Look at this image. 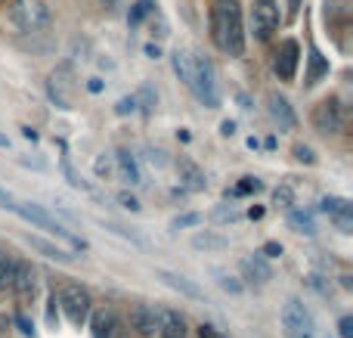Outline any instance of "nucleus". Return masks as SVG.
Returning <instances> with one entry per match:
<instances>
[{
  "instance_id": "f257e3e1",
  "label": "nucleus",
  "mask_w": 353,
  "mask_h": 338,
  "mask_svg": "<svg viewBox=\"0 0 353 338\" xmlns=\"http://www.w3.org/2000/svg\"><path fill=\"white\" fill-rule=\"evenodd\" d=\"M211 41L223 56L245 53V25L236 0H214L211 6Z\"/></svg>"
},
{
  "instance_id": "f03ea898",
  "label": "nucleus",
  "mask_w": 353,
  "mask_h": 338,
  "mask_svg": "<svg viewBox=\"0 0 353 338\" xmlns=\"http://www.w3.org/2000/svg\"><path fill=\"white\" fill-rule=\"evenodd\" d=\"M189 90L208 109H217L220 106V84H217V68L208 56L195 53L192 56V81H189Z\"/></svg>"
},
{
  "instance_id": "7ed1b4c3",
  "label": "nucleus",
  "mask_w": 353,
  "mask_h": 338,
  "mask_svg": "<svg viewBox=\"0 0 353 338\" xmlns=\"http://www.w3.org/2000/svg\"><path fill=\"white\" fill-rule=\"evenodd\" d=\"M10 28L16 34H37L50 28V10L43 0H19L10 6Z\"/></svg>"
},
{
  "instance_id": "20e7f679",
  "label": "nucleus",
  "mask_w": 353,
  "mask_h": 338,
  "mask_svg": "<svg viewBox=\"0 0 353 338\" xmlns=\"http://www.w3.org/2000/svg\"><path fill=\"white\" fill-rule=\"evenodd\" d=\"M12 215H19V217H25V221H28V223H34V227L47 230L50 236H56V239H62L68 248H81V252H84V248H87V242H84V239H78V236H74V233H68V230L62 227V223L56 221V217H50L47 211L41 208V205H31V202H16V205H12Z\"/></svg>"
},
{
  "instance_id": "39448f33",
  "label": "nucleus",
  "mask_w": 353,
  "mask_h": 338,
  "mask_svg": "<svg viewBox=\"0 0 353 338\" xmlns=\"http://www.w3.org/2000/svg\"><path fill=\"white\" fill-rule=\"evenodd\" d=\"M62 308V314H65V320L72 323V326H84L87 317H90V292L84 289V286L78 283H65L59 289V301H56Z\"/></svg>"
},
{
  "instance_id": "423d86ee",
  "label": "nucleus",
  "mask_w": 353,
  "mask_h": 338,
  "mask_svg": "<svg viewBox=\"0 0 353 338\" xmlns=\"http://www.w3.org/2000/svg\"><path fill=\"white\" fill-rule=\"evenodd\" d=\"M282 329H285V338H316L313 314L298 298H288L285 308H282Z\"/></svg>"
},
{
  "instance_id": "0eeeda50",
  "label": "nucleus",
  "mask_w": 353,
  "mask_h": 338,
  "mask_svg": "<svg viewBox=\"0 0 353 338\" xmlns=\"http://www.w3.org/2000/svg\"><path fill=\"white\" fill-rule=\"evenodd\" d=\"M282 12L276 0H251V34L257 41H270L273 31L279 28Z\"/></svg>"
},
{
  "instance_id": "6e6552de",
  "label": "nucleus",
  "mask_w": 353,
  "mask_h": 338,
  "mask_svg": "<svg viewBox=\"0 0 353 338\" xmlns=\"http://www.w3.org/2000/svg\"><path fill=\"white\" fill-rule=\"evenodd\" d=\"M313 128H316L319 134H341V128H344V109H341V103H338L335 97L323 99V103L313 109Z\"/></svg>"
},
{
  "instance_id": "1a4fd4ad",
  "label": "nucleus",
  "mask_w": 353,
  "mask_h": 338,
  "mask_svg": "<svg viewBox=\"0 0 353 338\" xmlns=\"http://www.w3.org/2000/svg\"><path fill=\"white\" fill-rule=\"evenodd\" d=\"M319 211H323V215H329L332 223H335L341 233H350V230H353V205L347 202V199L323 196V199H319Z\"/></svg>"
},
{
  "instance_id": "9d476101",
  "label": "nucleus",
  "mask_w": 353,
  "mask_h": 338,
  "mask_svg": "<svg viewBox=\"0 0 353 338\" xmlns=\"http://www.w3.org/2000/svg\"><path fill=\"white\" fill-rule=\"evenodd\" d=\"M130 329L140 338H155L159 335V308H152V304H134L130 308Z\"/></svg>"
},
{
  "instance_id": "9b49d317",
  "label": "nucleus",
  "mask_w": 353,
  "mask_h": 338,
  "mask_svg": "<svg viewBox=\"0 0 353 338\" xmlns=\"http://www.w3.org/2000/svg\"><path fill=\"white\" fill-rule=\"evenodd\" d=\"M298 56H301L298 41L288 37V41L279 43V50H276V62H273L279 81H294V72H298Z\"/></svg>"
},
{
  "instance_id": "f8f14e48",
  "label": "nucleus",
  "mask_w": 353,
  "mask_h": 338,
  "mask_svg": "<svg viewBox=\"0 0 353 338\" xmlns=\"http://www.w3.org/2000/svg\"><path fill=\"white\" fill-rule=\"evenodd\" d=\"M12 292H16L19 298H31L37 289V273L34 267L28 264V261H12Z\"/></svg>"
},
{
  "instance_id": "ddd939ff",
  "label": "nucleus",
  "mask_w": 353,
  "mask_h": 338,
  "mask_svg": "<svg viewBox=\"0 0 353 338\" xmlns=\"http://www.w3.org/2000/svg\"><path fill=\"white\" fill-rule=\"evenodd\" d=\"M267 112H270V118H273L276 124H279V130H292L294 124V112H292V106H288V99L282 97V93H270L267 97Z\"/></svg>"
},
{
  "instance_id": "4468645a",
  "label": "nucleus",
  "mask_w": 353,
  "mask_h": 338,
  "mask_svg": "<svg viewBox=\"0 0 353 338\" xmlns=\"http://www.w3.org/2000/svg\"><path fill=\"white\" fill-rule=\"evenodd\" d=\"M186 317L180 314V310H159V335L161 338H186Z\"/></svg>"
},
{
  "instance_id": "2eb2a0df",
  "label": "nucleus",
  "mask_w": 353,
  "mask_h": 338,
  "mask_svg": "<svg viewBox=\"0 0 353 338\" xmlns=\"http://www.w3.org/2000/svg\"><path fill=\"white\" fill-rule=\"evenodd\" d=\"M176 171H180V186L186 192H201L205 190V174H201V168L195 165V161H189V159H180L176 161Z\"/></svg>"
},
{
  "instance_id": "dca6fc26",
  "label": "nucleus",
  "mask_w": 353,
  "mask_h": 338,
  "mask_svg": "<svg viewBox=\"0 0 353 338\" xmlns=\"http://www.w3.org/2000/svg\"><path fill=\"white\" fill-rule=\"evenodd\" d=\"M112 159H115V171H118V177H121L124 183L137 186V183L143 180V177H140V165H137V159L128 152V149H118Z\"/></svg>"
},
{
  "instance_id": "f3484780",
  "label": "nucleus",
  "mask_w": 353,
  "mask_h": 338,
  "mask_svg": "<svg viewBox=\"0 0 353 338\" xmlns=\"http://www.w3.org/2000/svg\"><path fill=\"white\" fill-rule=\"evenodd\" d=\"M242 277L248 279V283H267V279H273V270H270L267 258H261V255H254V258H242Z\"/></svg>"
},
{
  "instance_id": "a211bd4d",
  "label": "nucleus",
  "mask_w": 353,
  "mask_h": 338,
  "mask_svg": "<svg viewBox=\"0 0 353 338\" xmlns=\"http://www.w3.org/2000/svg\"><path fill=\"white\" fill-rule=\"evenodd\" d=\"M90 329H93V338H115L118 335V320L112 310H97L90 320Z\"/></svg>"
},
{
  "instance_id": "6ab92c4d",
  "label": "nucleus",
  "mask_w": 353,
  "mask_h": 338,
  "mask_svg": "<svg viewBox=\"0 0 353 338\" xmlns=\"http://www.w3.org/2000/svg\"><path fill=\"white\" fill-rule=\"evenodd\" d=\"M68 68H59V72L50 78V97L59 109H72V99H68Z\"/></svg>"
},
{
  "instance_id": "aec40b11",
  "label": "nucleus",
  "mask_w": 353,
  "mask_h": 338,
  "mask_svg": "<svg viewBox=\"0 0 353 338\" xmlns=\"http://www.w3.org/2000/svg\"><path fill=\"white\" fill-rule=\"evenodd\" d=\"M307 59H310V68H307V81H304V84L313 87V84H319V81L329 74V59H325L316 47H310V56H307Z\"/></svg>"
},
{
  "instance_id": "412c9836",
  "label": "nucleus",
  "mask_w": 353,
  "mask_h": 338,
  "mask_svg": "<svg viewBox=\"0 0 353 338\" xmlns=\"http://www.w3.org/2000/svg\"><path fill=\"white\" fill-rule=\"evenodd\" d=\"M159 277L165 279V283L171 286V289L183 292V295H186V298H195V301H201V298H205V292H201V289H199V286H195V283H189L186 277H176V273H168V270H161Z\"/></svg>"
},
{
  "instance_id": "4be33fe9",
  "label": "nucleus",
  "mask_w": 353,
  "mask_h": 338,
  "mask_svg": "<svg viewBox=\"0 0 353 338\" xmlns=\"http://www.w3.org/2000/svg\"><path fill=\"white\" fill-rule=\"evenodd\" d=\"M273 205L282 211H294V183L292 180H282L273 190Z\"/></svg>"
},
{
  "instance_id": "5701e85b",
  "label": "nucleus",
  "mask_w": 353,
  "mask_h": 338,
  "mask_svg": "<svg viewBox=\"0 0 353 338\" xmlns=\"http://www.w3.org/2000/svg\"><path fill=\"white\" fill-rule=\"evenodd\" d=\"M288 223H292L294 233H304V236H313V233H316L313 215H307V211H288Z\"/></svg>"
},
{
  "instance_id": "b1692460",
  "label": "nucleus",
  "mask_w": 353,
  "mask_h": 338,
  "mask_svg": "<svg viewBox=\"0 0 353 338\" xmlns=\"http://www.w3.org/2000/svg\"><path fill=\"white\" fill-rule=\"evenodd\" d=\"M192 246L205 248V252H220V248H226V239L214 233H199V236H192Z\"/></svg>"
},
{
  "instance_id": "393cba45",
  "label": "nucleus",
  "mask_w": 353,
  "mask_h": 338,
  "mask_svg": "<svg viewBox=\"0 0 353 338\" xmlns=\"http://www.w3.org/2000/svg\"><path fill=\"white\" fill-rule=\"evenodd\" d=\"M155 12V0H137L134 6H130V16H128V22L130 25H140L146 16H152Z\"/></svg>"
},
{
  "instance_id": "a878e982",
  "label": "nucleus",
  "mask_w": 353,
  "mask_h": 338,
  "mask_svg": "<svg viewBox=\"0 0 353 338\" xmlns=\"http://www.w3.org/2000/svg\"><path fill=\"white\" fill-rule=\"evenodd\" d=\"M28 242L37 248V252L47 255V258H56V261H72L74 258V255H68L65 248H56V246H50V242H43V239H31V236H28Z\"/></svg>"
},
{
  "instance_id": "bb28decb",
  "label": "nucleus",
  "mask_w": 353,
  "mask_h": 338,
  "mask_svg": "<svg viewBox=\"0 0 353 338\" xmlns=\"http://www.w3.org/2000/svg\"><path fill=\"white\" fill-rule=\"evenodd\" d=\"M93 171H97L99 180H112V177H115V159L103 152L97 161H93Z\"/></svg>"
},
{
  "instance_id": "cd10ccee",
  "label": "nucleus",
  "mask_w": 353,
  "mask_h": 338,
  "mask_svg": "<svg viewBox=\"0 0 353 338\" xmlns=\"http://www.w3.org/2000/svg\"><path fill=\"white\" fill-rule=\"evenodd\" d=\"M261 190H263V183L257 177H242V183L232 186V196H254Z\"/></svg>"
},
{
  "instance_id": "c85d7f7f",
  "label": "nucleus",
  "mask_w": 353,
  "mask_h": 338,
  "mask_svg": "<svg viewBox=\"0 0 353 338\" xmlns=\"http://www.w3.org/2000/svg\"><path fill=\"white\" fill-rule=\"evenodd\" d=\"M62 174H65V180L74 186V190H90V186L81 180V174L72 168V159H68V155H62Z\"/></svg>"
},
{
  "instance_id": "c756f323",
  "label": "nucleus",
  "mask_w": 353,
  "mask_h": 338,
  "mask_svg": "<svg viewBox=\"0 0 353 338\" xmlns=\"http://www.w3.org/2000/svg\"><path fill=\"white\" fill-rule=\"evenodd\" d=\"M12 286V261L0 255V292H6Z\"/></svg>"
},
{
  "instance_id": "7c9ffc66",
  "label": "nucleus",
  "mask_w": 353,
  "mask_h": 338,
  "mask_svg": "<svg viewBox=\"0 0 353 338\" xmlns=\"http://www.w3.org/2000/svg\"><path fill=\"white\" fill-rule=\"evenodd\" d=\"M214 277H217V283L223 286L226 292H232V295H239V292H242V283H239V279H232V277H226L223 270H214Z\"/></svg>"
},
{
  "instance_id": "2f4dec72",
  "label": "nucleus",
  "mask_w": 353,
  "mask_h": 338,
  "mask_svg": "<svg viewBox=\"0 0 353 338\" xmlns=\"http://www.w3.org/2000/svg\"><path fill=\"white\" fill-rule=\"evenodd\" d=\"M214 221H220V223H226V221H239V211L232 208V205H220V208H214Z\"/></svg>"
},
{
  "instance_id": "473e14b6",
  "label": "nucleus",
  "mask_w": 353,
  "mask_h": 338,
  "mask_svg": "<svg viewBox=\"0 0 353 338\" xmlns=\"http://www.w3.org/2000/svg\"><path fill=\"white\" fill-rule=\"evenodd\" d=\"M115 112H118V115H130V112H137V97H124V99H118Z\"/></svg>"
},
{
  "instance_id": "72a5a7b5",
  "label": "nucleus",
  "mask_w": 353,
  "mask_h": 338,
  "mask_svg": "<svg viewBox=\"0 0 353 338\" xmlns=\"http://www.w3.org/2000/svg\"><path fill=\"white\" fill-rule=\"evenodd\" d=\"M294 159L304 161V165H313V161H316V155H313L310 146H294Z\"/></svg>"
},
{
  "instance_id": "f704fd0d",
  "label": "nucleus",
  "mask_w": 353,
  "mask_h": 338,
  "mask_svg": "<svg viewBox=\"0 0 353 338\" xmlns=\"http://www.w3.org/2000/svg\"><path fill=\"white\" fill-rule=\"evenodd\" d=\"M257 255H261V258H279V255H282V246H279V242H267V246H263Z\"/></svg>"
},
{
  "instance_id": "c9c22d12",
  "label": "nucleus",
  "mask_w": 353,
  "mask_h": 338,
  "mask_svg": "<svg viewBox=\"0 0 353 338\" xmlns=\"http://www.w3.org/2000/svg\"><path fill=\"white\" fill-rule=\"evenodd\" d=\"M16 326L22 329V335H25V338H34V326H31V323L25 320V314H16Z\"/></svg>"
},
{
  "instance_id": "e433bc0d",
  "label": "nucleus",
  "mask_w": 353,
  "mask_h": 338,
  "mask_svg": "<svg viewBox=\"0 0 353 338\" xmlns=\"http://www.w3.org/2000/svg\"><path fill=\"white\" fill-rule=\"evenodd\" d=\"M118 202H121L128 211H140V202H137V196H130V192H121V196H118Z\"/></svg>"
},
{
  "instance_id": "4c0bfd02",
  "label": "nucleus",
  "mask_w": 353,
  "mask_h": 338,
  "mask_svg": "<svg viewBox=\"0 0 353 338\" xmlns=\"http://www.w3.org/2000/svg\"><path fill=\"white\" fill-rule=\"evenodd\" d=\"M338 335H341V338H353V320H350V317H341V323H338Z\"/></svg>"
},
{
  "instance_id": "58836bf2",
  "label": "nucleus",
  "mask_w": 353,
  "mask_h": 338,
  "mask_svg": "<svg viewBox=\"0 0 353 338\" xmlns=\"http://www.w3.org/2000/svg\"><path fill=\"white\" fill-rule=\"evenodd\" d=\"M140 99H143V103H146V106H143V109H152V106H155V93H152V87H149V84H143Z\"/></svg>"
},
{
  "instance_id": "ea45409f",
  "label": "nucleus",
  "mask_w": 353,
  "mask_h": 338,
  "mask_svg": "<svg viewBox=\"0 0 353 338\" xmlns=\"http://www.w3.org/2000/svg\"><path fill=\"white\" fill-rule=\"evenodd\" d=\"M201 217L199 215H183V217H176L174 221V227H192V223H199Z\"/></svg>"
},
{
  "instance_id": "a19ab883",
  "label": "nucleus",
  "mask_w": 353,
  "mask_h": 338,
  "mask_svg": "<svg viewBox=\"0 0 353 338\" xmlns=\"http://www.w3.org/2000/svg\"><path fill=\"white\" fill-rule=\"evenodd\" d=\"M47 323L50 326H56V292L50 295V310H47Z\"/></svg>"
},
{
  "instance_id": "79ce46f5",
  "label": "nucleus",
  "mask_w": 353,
  "mask_h": 338,
  "mask_svg": "<svg viewBox=\"0 0 353 338\" xmlns=\"http://www.w3.org/2000/svg\"><path fill=\"white\" fill-rule=\"evenodd\" d=\"M146 56H149V59H159V56H161L159 43H146Z\"/></svg>"
},
{
  "instance_id": "37998d69",
  "label": "nucleus",
  "mask_w": 353,
  "mask_h": 338,
  "mask_svg": "<svg viewBox=\"0 0 353 338\" xmlns=\"http://www.w3.org/2000/svg\"><path fill=\"white\" fill-rule=\"evenodd\" d=\"M220 134H223V137H232V134H236V124H232V121H223V124H220Z\"/></svg>"
},
{
  "instance_id": "c03bdc74",
  "label": "nucleus",
  "mask_w": 353,
  "mask_h": 338,
  "mask_svg": "<svg viewBox=\"0 0 353 338\" xmlns=\"http://www.w3.org/2000/svg\"><path fill=\"white\" fill-rule=\"evenodd\" d=\"M161 155H165V152H155V149H149V161H152V165H165V159H161Z\"/></svg>"
},
{
  "instance_id": "a18cd8bd",
  "label": "nucleus",
  "mask_w": 353,
  "mask_h": 338,
  "mask_svg": "<svg viewBox=\"0 0 353 338\" xmlns=\"http://www.w3.org/2000/svg\"><path fill=\"white\" fill-rule=\"evenodd\" d=\"M87 90H90V93H103V81H99V78H90V84H87Z\"/></svg>"
},
{
  "instance_id": "49530a36",
  "label": "nucleus",
  "mask_w": 353,
  "mask_h": 338,
  "mask_svg": "<svg viewBox=\"0 0 353 338\" xmlns=\"http://www.w3.org/2000/svg\"><path fill=\"white\" fill-rule=\"evenodd\" d=\"M199 335H201V338H220L217 332H214V326H201V329H199Z\"/></svg>"
},
{
  "instance_id": "de8ad7c7",
  "label": "nucleus",
  "mask_w": 353,
  "mask_h": 338,
  "mask_svg": "<svg viewBox=\"0 0 353 338\" xmlns=\"http://www.w3.org/2000/svg\"><path fill=\"white\" fill-rule=\"evenodd\" d=\"M22 137H25V140H31V143L37 140V134H34V130H31V128H22Z\"/></svg>"
},
{
  "instance_id": "09e8293b",
  "label": "nucleus",
  "mask_w": 353,
  "mask_h": 338,
  "mask_svg": "<svg viewBox=\"0 0 353 338\" xmlns=\"http://www.w3.org/2000/svg\"><path fill=\"white\" fill-rule=\"evenodd\" d=\"M248 217H251V221H261V217H263V208H251Z\"/></svg>"
},
{
  "instance_id": "8fccbe9b",
  "label": "nucleus",
  "mask_w": 353,
  "mask_h": 338,
  "mask_svg": "<svg viewBox=\"0 0 353 338\" xmlns=\"http://www.w3.org/2000/svg\"><path fill=\"white\" fill-rule=\"evenodd\" d=\"M301 10V0H288V12H292V16H294V12H298Z\"/></svg>"
},
{
  "instance_id": "3c124183",
  "label": "nucleus",
  "mask_w": 353,
  "mask_h": 338,
  "mask_svg": "<svg viewBox=\"0 0 353 338\" xmlns=\"http://www.w3.org/2000/svg\"><path fill=\"white\" fill-rule=\"evenodd\" d=\"M103 3L109 6V10H115V6H118V0H103Z\"/></svg>"
},
{
  "instance_id": "603ef678",
  "label": "nucleus",
  "mask_w": 353,
  "mask_h": 338,
  "mask_svg": "<svg viewBox=\"0 0 353 338\" xmlns=\"http://www.w3.org/2000/svg\"><path fill=\"white\" fill-rule=\"evenodd\" d=\"M0 146H3V149H6V146H10V140H6V137H3V134H0Z\"/></svg>"
},
{
  "instance_id": "864d4df0",
  "label": "nucleus",
  "mask_w": 353,
  "mask_h": 338,
  "mask_svg": "<svg viewBox=\"0 0 353 338\" xmlns=\"http://www.w3.org/2000/svg\"><path fill=\"white\" fill-rule=\"evenodd\" d=\"M0 3H6V0H0Z\"/></svg>"
}]
</instances>
